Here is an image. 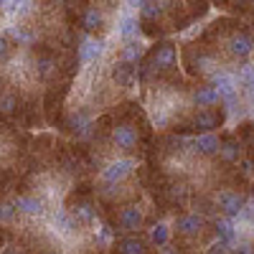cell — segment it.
Segmentation results:
<instances>
[{"label": "cell", "mask_w": 254, "mask_h": 254, "mask_svg": "<svg viewBox=\"0 0 254 254\" xmlns=\"http://www.w3.org/2000/svg\"><path fill=\"white\" fill-rule=\"evenodd\" d=\"M158 254H178V249H173V247H165V249H158Z\"/></svg>", "instance_id": "30"}, {"label": "cell", "mask_w": 254, "mask_h": 254, "mask_svg": "<svg viewBox=\"0 0 254 254\" xmlns=\"http://www.w3.org/2000/svg\"><path fill=\"white\" fill-rule=\"evenodd\" d=\"M99 56H102V41H97V38L81 41V46H79V61L81 64H92Z\"/></svg>", "instance_id": "17"}, {"label": "cell", "mask_w": 254, "mask_h": 254, "mask_svg": "<svg viewBox=\"0 0 254 254\" xmlns=\"http://www.w3.org/2000/svg\"><path fill=\"white\" fill-rule=\"evenodd\" d=\"M242 150L244 145L237 135H224L221 137V147H219V160L226 163V165H234V163H242Z\"/></svg>", "instance_id": "10"}, {"label": "cell", "mask_w": 254, "mask_h": 254, "mask_svg": "<svg viewBox=\"0 0 254 254\" xmlns=\"http://www.w3.org/2000/svg\"><path fill=\"white\" fill-rule=\"evenodd\" d=\"M206 254H231V249H229L226 242H214V244L206 249Z\"/></svg>", "instance_id": "27"}, {"label": "cell", "mask_w": 254, "mask_h": 254, "mask_svg": "<svg viewBox=\"0 0 254 254\" xmlns=\"http://www.w3.org/2000/svg\"><path fill=\"white\" fill-rule=\"evenodd\" d=\"M237 84H239V89H242L247 97H254V66H252V64H249V66H242V69H239Z\"/></svg>", "instance_id": "22"}, {"label": "cell", "mask_w": 254, "mask_h": 254, "mask_svg": "<svg viewBox=\"0 0 254 254\" xmlns=\"http://www.w3.org/2000/svg\"><path fill=\"white\" fill-rule=\"evenodd\" d=\"M193 102L201 110H214V107L221 104V94L211 87V84H198V87L193 89Z\"/></svg>", "instance_id": "13"}, {"label": "cell", "mask_w": 254, "mask_h": 254, "mask_svg": "<svg viewBox=\"0 0 254 254\" xmlns=\"http://www.w3.org/2000/svg\"><path fill=\"white\" fill-rule=\"evenodd\" d=\"M140 59H145L142 44H140L137 38H135V41H127L125 49H122V54H120V61H125V64H137Z\"/></svg>", "instance_id": "21"}, {"label": "cell", "mask_w": 254, "mask_h": 254, "mask_svg": "<svg viewBox=\"0 0 254 254\" xmlns=\"http://www.w3.org/2000/svg\"><path fill=\"white\" fill-rule=\"evenodd\" d=\"M5 244V229H3V224H0V247Z\"/></svg>", "instance_id": "31"}, {"label": "cell", "mask_w": 254, "mask_h": 254, "mask_svg": "<svg viewBox=\"0 0 254 254\" xmlns=\"http://www.w3.org/2000/svg\"><path fill=\"white\" fill-rule=\"evenodd\" d=\"M112 81L122 89H130L135 84V64H125V61H117L112 66Z\"/></svg>", "instance_id": "14"}, {"label": "cell", "mask_w": 254, "mask_h": 254, "mask_svg": "<svg viewBox=\"0 0 254 254\" xmlns=\"http://www.w3.org/2000/svg\"><path fill=\"white\" fill-rule=\"evenodd\" d=\"M132 168H135V160H130V158L115 160V163H110V165L102 171V181H104V183H120V181H125L127 176L132 173Z\"/></svg>", "instance_id": "11"}, {"label": "cell", "mask_w": 254, "mask_h": 254, "mask_svg": "<svg viewBox=\"0 0 254 254\" xmlns=\"http://www.w3.org/2000/svg\"><path fill=\"white\" fill-rule=\"evenodd\" d=\"M219 147H221V140L216 135H198L193 140V150L201 155V158H214L219 155Z\"/></svg>", "instance_id": "15"}, {"label": "cell", "mask_w": 254, "mask_h": 254, "mask_svg": "<svg viewBox=\"0 0 254 254\" xmlns=\"http://www.w3.org/2000/svg\"><path fill=\"white\" fill-rule=\"evenodd\" d=\"M208 231V221L201 214H181L176 216V234L181 239H198Z\"/></svg>", "instance_id": "6"}, {"label": "cell", "mask_w": 254, "mask_h": 254, "mask_svg": "<svg viewBox=\"0 0 254 254\" xmlns=\"http://www.w3.org/2000/svg\"><path fill=\"white\" fill-rule=\"evenodd\" d=\"M110 226L120 234H130V231H140L145 226V211L137 206V203H127V206H120L117 214L112 216Z\"/></svg>", "instance_id": "2"}, {"label": "cell", "mask_w": 254, "mask_h": 254, "mask_svg": "<svg viewBox=\"0 0 254 254\" xmlns=\"http://www.w3.org/2000/svg\"><path fill=\"white\" fill-rule=\"evenodd\" d=\"M214 203H216V211H221V216H226V219L242 216V211L247 208V198L237 188H224Z\"/></svg>", "instance_id": "5"}, {"label": "cell", "mask_w": 254, "mask_h": 254, "mask_svg": "<svg viewBox=\"0 0 254 254\" xmlns=\"http://www.w3.org/2000/svg\"><path fill=\"white\" fill-rule=\"evenodd\" d=\"M115 120H117V115H115ZM110 140H112V145L117 147V150H122V153H127V155H132V153H137L140 150V135H137V127L132 125V122H115V127H112V132H110Z\"/></svg>", "instance_id": "3"}, {"label": "cell", "mask_w": 254, "mask_h": 254, "mask_svg": "<svg viewBox=\"0 0 254 254\" xmlns=\"http://www.w3.org/2000/svg\"><path fill=\"white\" fill-rule=\"evenodd\" d=\"M231 254H254V249H249V247H239V249H234Z\"/></svg>", "instance_id": "29"}, {"label": "cell", "mask_w": 254, "mask_h": 254, "mask_svg": "<svg viewBox=\"0 0 254 254\" xmlns=\"http://www.w3.org/2000/svg\"><path fill=\"white\" fill-rule=\"evenodd\" d=\"M140 28H142V26L137 23V18H132V15H125V18L120 20V33H122V38H127V41H135V36H137Z\"/></svg>", "instance_id": "25"}, {"label": "cell", "mask_w": 254, "mask_h": 254, "mask_svg": "<svg viewBox=\"0 0 254 254\" xmlns=\"http://www.w3.org/2000/svg\"><path fill=\"white\" fill-rule=\"evenodd\" d=\"M173 64H176V44L173 41H160L153 49H147V54L142 59V66H140V74H142V79H147L150 74L171 71Z\"/></svg>", "instance_id": "1"}, {"label": "cell", "mask_w": 254, "mask_h": 254, "mask_svg": "<svg viewBox=\"0 0 254 254\" xmlns=\"http://www.w3.org/2000/svg\"><path fill=\"white\" fill-rule=\"evenodd\" d=\"M20 112V102L13 92H3L0 94V115L3 117H10V115H18Z\"/></svg>", "instance_id": "23"}, {"label": "cell", "mask_w": 254, "mask_h": 254, "mask_svg": "<svg viewBox=\"0 0 254 254\" xmlns=\"http://www.w3.org/2000/svg\"><path fill=\"white\" fill-rule=\"evenodd\" d=\"M112 254H150V242L137 234H127L115 242Z\"/></svg>", "instance_id": "9"}, {"label": "cell", "mask_w": 254, "mask_h": 254, "mask_svg": "<svg viewBox=\"0 0 254 254\" xmlns=\"http://www.w3.org/2000/svg\"><path fill=\"white\" fill-rule=\"evenodd\" d=\"M226 120V110H198L193 117H190V132L198 135H214V130L224 125Z\"/></svg>", "instance_id": "4"}, {"label": "cell", "mask_w": 254, "mask_h": 254, "mask_svg": "<svg viewBox=\"0 0 254 254\" xmlns=\"http://www.w3.org/2000/svg\"><path fill=\"white\" fill-rule=\"evenodd\" d=\"M15 208L20 211V214H28V216H41L46 211V203L36 198V196H20L15 201Z\"/></svg>", "instance_id": "16"}, {"label": "cell", "mask_w": 254, "mask_h": 254, "mask_svg": "<svg viewBox=\"0 0 254 254\" xmlns=\"http://www.w3.org/2000/svg\"><path fill=\"white\" fill-rule=\"evenodd\" d=\"M211 87H214L221 94V102H226L229 107H237V99H239V84L234 76H229L224 71H216L211 76Z\"/></svg>", "instance_id": "7"}, {"label": "cell", "mask_w": 254, "mask_h": 254, "mask_svg": "<svg viewBox=\"0 0 254 254\" xmlns=\"http://www.w3.org/2000/svg\"><path fill=\"white\" fill-rule=\"evenodd\" d=\"M15 203H3L0 206V224H8V221H15Z\"/></svg>", "instance_id": "26"}, {"label": "cell", "mask_w": 254, "mask_h": 254, "mask_svg": "<svg viewBox=\"0 0 254 254\" xmlns=\"http://www.w3.org/2000/svg\"><path fill=\"white\" fill-rule=\"evenodd\" d=\"M10 56V41L5 36H0V61Z\"/></svg>", "instance_id": "28"}, {"label": "cell", "mask_w": 254, "mask_h": 254, "mask_svg": "<svg viewBox=\"0 0 254 254\" xmlns=\"http://www.w3.org/2000/svg\"><path fill=\"white\" fill-rule=\"evenodd\" d=\"M229 54L234 56V59H239V61H244V59H249L252 56V51H254V41H252V36L247 33V31H234L229 36Z\"/></svg>", "instance_id": "8"}, {"label": "cell", "mask_w": 254, "mask_h": 254, "mask_svg": "<svg viewBox=\"0 0 254 254\" xmlns=\"http://www.w3.org/2000/svg\"><path fill=\"white\" fill-rule=\"evenodd\" d=\"M140 18H142V26H158V20L163 18V5L160 3H140Z\"/></svg>", "instance_id": "20"}, {"label": "cell", "mask_w": 254, "mask_h": 254, "mask_svg": "<svg viewBox=\"0 0 254 254\" xmlns=\"http://www.w3.org/2000/svg\"><path fill=\"white\" fill-rule=\"evenodd\" d=\"M5 254H26V252H20V249H8Z\"/></svg>", "instance_id": "32"}, {"label": "cell", "mask_w": 254, "mask_h": 254, "mask_svg": "<svg viewBox=\"0 0 254 254\" xmlns=\"http://www.w3.org/2000/svg\"><path fill=\"white\" fill-rule=\"evenodd\" d=\"M56 229L61 234H74V231H79V221L69 214V211H59L56 214Z\"/></svg>", "instance_id": "24"}, {"label": "cell", "mask_w": 254, "mask_h": 254, "mask_svg": "<svg viewBox=\"0 0 254 254\" xmlns=\"http://www.w3.org/2000/svg\"><path fill=\"white\" fill-rule=\"evenodd\" d=\"M79 26H81V31H84V33H89V36L102 33V31H104V15H102V10H99V8H94V5H87V8L81 10Z\"/></svg>", "instance_id": "12"}, {"label": "cell", "mask_w": 254, "mask_h": 254, "mask_svg": "<svg viewBox=\"0 0 254 254\" xmlns=\"http://www.w3.org/2000/svg\"><path fill=\"white\" fill-rule=\"evenodd\" d=\"M211 229H214V234L219 237V242H226V244L237 237L234 224H231V219H226V216H219L214 224H211Z\"/></svg>", "instance_id": "19"}, {"label": "cell", "mask_w": 254, "mask_h": 254, "mask_svg": "<svg viewBox=\"0 0 254 254\" xmlns=\"http://www.w3.org/2000/svg\"><path fill=\"white\" fill-rule=\"evenodd\" d=\"M147 242H150L153 247H158V249L171 247V229H168L165 224H155L150 231H147Z\"/></svg>", "instance_id": "18"}]
</instances>
